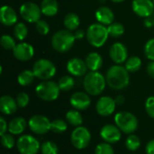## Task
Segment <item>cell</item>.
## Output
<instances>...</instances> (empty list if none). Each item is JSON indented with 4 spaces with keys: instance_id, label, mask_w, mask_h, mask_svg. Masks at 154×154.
Listing matches in <instances>:
<instances>
[{
    "instance_id": "obj_1",
    "label": "cell",
    "mask_w": 154,
    "mask_h": 154,
    "mask_svg": "<svg viewBox=\"0 0 154 154\" xmlns=\"http://www.w3.org/2000/svg\"><path fill=\"white\" fill-rule=\"evenodd\" d=\"M106 84L115 90L125 88L130 82V76L125 67L119 64L113 65L108 69L106 75Z\"/></svg>"
},
{
    "instance_id": "obj_2",
    "label": "cell",
    "mask_w": 154,
    "mask_h": 154,
    "mask_svg": "<svg viewBox=\"0 0 154 154\" xmlns=\"http://www.w3.org/2000/svg\"><path fill=\"white\" fill-rule=\"evenodd\" d=\"M83 86L88 95L98 96L105 90L106 79L98 71H89L85 75Z\"/></svg>"
},
{
    "instance_id": "obj_3",
    "label": "cell",
    "mask_w": 154,
    "mask_h": 154,
    "mask_svg": "<svg viewBox=\"0 0 154 154\" xmlns=\"http://www.w3.org/2000/svg\"><path fill=\"white\" fill-rule=\"evenodd\" d=\"M109 36L107 28L99 23H92L87 30V40L88 43L96 48L102 47Z\"/></svg>"
},
{
    "instance_id": "obj_4",
    "label": "cell",
    "mask_w": 154,
    "mask_h": 154,
    "mask_svg": "<svg viewBox=\"0 0 154 154\" xmlns=\"http://www.w3.org/2000/svg\"><path fill=\"white\" fill-rule=\"evenodd\" d=\"M75 41L74 33H72L71 31L64 29L56 32L52 35L51 45L58 52H67L73 47Z\"/></svg>"
},
{
    "instance_id": "obj_5",
    "label": "cell",
    "mask_w": 154,
    "mask_h": 154,
    "mask_svg": "<svg viewBox=\"0 0 154 154\" xmlns=\"http://www.w3.org/2000/svg\"><path fill=\"white\" fill-rule=\"evenodd\" d=\"M116 125L126 134H134L138 128V119L137 117L127 111L118 112L115 116Z\"/></svg>"
},
{
    "instance_id": "obj_6",
    "label": "cell",
    "mask_w": 154,
    "mask_h": 154,
    "mask_svg": "<svg viewBox=\"0 0 154 154\" xmlns=\"http://www.w3.org/2000/svg\"><path fill=\"white\" fill-rule=\"evenodd\" d=\"M60 89L58 83L51 80H42L35 88L37 97L47 102L56 100L60 96Z\"/></svg>"
},
{
    "instance_id": "obj_7",
    "label": "cell",
    "mask_w": 154,
    "mask_h": 154,
    "mask_svg": "<svg viewBox=\"0 0 154 154\" xmlns=\"http://www.w3.org/2000/svg\"><path fill=\"white\" fill-rule=\"evenodd\" d=\"M56 67L52 61L47 59H40L36 60L32 67L35 77L41 80H49L56 74Z\"/></svg>"
},
{
    "instance_id": "obj_8",
    "label": "cell",
    "mask_w": 154,
    "mask_h": 154,
    "mask_svg": "<svg viewBox=\"0 0 154 154\" xmlns=\"http://www.w3.org/2000/svg\"><path fill=\"white\" fill-rule=\"evenodd\" d=\"M16 147L20 154H37L41 150V144L32 135L24 134L19 137Z\"/></svg>"
},
{
    "instance_id": "obj_9",
    "label": "cell",
    "mask_w": 154,
    "mask_h": 154,
    "mask_svg": "<svg viewBox=\"0 0 154 154\" xmlns=\"http://www.w3.org/2000/svg\"><path fill=\"white\" fill-rule=\"evenodd\" d=\"M70 141L72 145L78 150L86 149L91 141V134L84 126L76 127L70 135Z\"/></svg>"
},
{
    "instance_id": "obj_10",
    "label": "cell",
    "mask_w": 154,
    "mask_h": 154,
    "mask_svg": "<svg viewBox=\"0 0 154 154\" xmlns=\"http://www.w3.org/2000/svg\"><path fill=\"white\" fill-rule=\"evenodd\" d=\"M20 14L22 18L28 23H36L42 14L41 6L32 2H25L20 6Z\"/></svg>"
},
{
    "instance_id": "obj_11",
    "label": "cell",
    "mask_w": 154,
    "mask_h": 154,
    "mask_svg": "<svg viewBox=\"0 0 154 154\" xmlns=\"http://www.w3.org/2000/svg\"><path fill=\"white\" fill-rule=\"evenodd\" d=\"M28 125L32 133L36 134H45L51 131V122L44 116L36 115L30 118Z\"/></svg>"
},
{
    "instance_id": "obj_12",
    "label": "cell",
    "mask_w": 154,
    "mask_h": 154,
    "mask_svg": "<svg viewBox=\"0 0 154 154\" xmlns=\"http://www.w3.org/2000/svg\"><path fill=\"white\" fill-rule=\"evenodd\" d=\"M116 99L112 98L111 97H101L97 104H96V110L97 114L101 116H111L116 110Z\"/></svg>"
},
{
    "instance_id": "obj_13",
    "label": "cell",
    "mask_w": 154,
    "mask_h": 154,
    "mask_svg": "<svg viewBox=\"0 0 154 154\" xmlns=\"http://www.w3.org/2000/svg\"><path fill=\"white\" fill-rule=\"evenodd\" d=\"M100 136L107 143H116L121 140L122 131L114 125H106L100 130Z\"/></svg>"
},
{
    "instance_id": "obj_14",
    "label": "cell",
    "mask_w": 154,
    "mask_h": 154,
    "mask_svg": "<svg viewBox=\"0 0 154 154\" xmlns=\"http://www.w3.org/2000/svg\"><path fill=\"white\" fill-rule=\"evenodd\" d=\"M109 56L116 64H122L128 59V51L122 42H116L112 44L109 49Z\"/></svg>"
},
{
    "instance_id": "obj_15",
    "label": "cell",
    "mask_w": 154,
    "mask_h": 154,
    "mask_svg": "<svg viewBox=\"0 0 154 154\" xmlns=\"http://www.w3.org/2000/svg\"><path fill=\"white\" fill-rule=\"evenodd\" d=\"M134 12L141 17H149L154 11L152 0H134L132 3Z\"/></svg>"
},
{
    "instance_id": "obj_16",
    "label": "cell",
    "mask_w": 154,
    "mask_h": 154,
    "mask_svg": "<svg viewBox=\"0 0 154 154\" xmlns=\"http://www.w3.org/2000/svg\"><path fill=\"white\" fill-rule=\"evenodd\" d=\"M13 54L16 60L21 61H27L33 57L34 49L28 42H20L17 43L13 50Z\"/></svg>"
},
{
    "instance_id": "obj_17",
    "label": "cell",
    "mask_w": 154,
    "mask_h": 154,
    "mask_svg": "<svg viewBox=\"0 0 154 154\" xmlns=\"http://www.w3.org/2000/svg\"><path fill=\"white\" fill-rule=\"evenodd\" d=\"M69 102H70V105L72 106V107H74L75 109H77L79 111L86 110L91 105V99H90L88 94L87 92L85 93V92H81V91H78V92H75L74 94H72L70 97Z\"/></svg>"
},
{
    "instance_id": "obj_18",
    "label": "cell",
    "mask_w": 154,
    "mask_h": 154,
    "mask_svg": "<svg viewBox=\"0 0 154 154\" xmlns=\"http://www.w3.org/2000/svg\"><path fill=\"white\" fill-rule=\"evenodd\" d=\"M88 66L86 61L79 58H72L67 63V70L75 77H81L87 74Z\"/></svg>"
},
{
    "instance_id": "obj_19",
    "label": "cell",
    "mask_w": 154,
    "mask_h": 154,
    "mask_svg": "<svg viewBox=\"0 0 154 154\" xmlns=\"http://www.w3.org/2000/svg\"><path fill=\"white\" fill-rule=\"evenodd\" d=\"M17 14L14 9L9 5H3L0 10V21L5 26H12L17 23Z\"/></svg>"
},
{
    "instance_id": "obj_20",
    "label": "cell",
    "mask_w": 154,
    "mask_h": 154,
    "mask_svg": "<svg viewBox=\"0 0 154 154\" xmlns=\"http://www.w3.org/2000/svg\"><path fill=\"white\" fill-rule=\"evenodd\" d=\"M17 103L12 97L5 95L0 98V111L5 116H11L17 110Z\"/></svg>"
},
{
    "instance_id": "obj_21",
    "label": "cell",
    "mask_w": 154,
    "mask_h": 154,
    "mask_svg": "<svg viewBox=\"0 0 154 154\" xmlns=\"http://www.w3.org/2000/svg\"><path fill=\"white\" fill-rule=\"evenodd\" d=\"M96 18L99 23H102L104 25H109L114 23L115 14L109 7L100 6L96 11Z\"/></svg>"
},
{
    "instance_id": "obj_22",
    "label": "cell",
    "mask_w": 154,
    "mask_h": 154,
    "mask_svg": "<svg viewBox=\"0 0 154 154\" xmlns=\"http://www.w3.org/2000/svg\"><path fill=\"white\" fill-rule=\"evenodd\" d=\"M27 126V122L23 117H14L8 124V132L13 135H19L24 132Z\"/></svg>"
},
{
    "instance_id": "obj_23",
    "label": "cell",
    "mask_w": 154,
    "mask_h": 154,
    "mask_svg": "<svg viewBox=\"0 0 154 154\" xmlns=\"http://www.w3.org/2000/svg\"><path fill=\"white\" fill-rule=\"evenodd\" d=\"M86 64L90 71H98L103 65L102 56L98 52H90L86 57Z\"/></svg>"
},
{
    "instance_id": "obj_24",
    "label": "cell",
    "mask_w": 154,
    "mask_h": 154,
    "mask_svg": "<svg viewBox=\"0 0 154 154\" xmlns=\"http://www.w3.org/2000/svg\"><path fill=\"white\" fill-rule=\"evenodd\" d=\"M40 6L42 14L45 16H54L59 11L57 0H42Z\"/></svg>"
},
{
    "instance_id": "obj_25",
    "label": "cell",
    "mask_w": 154,
    "mask_h": 154,
    "mask_svg": "<svg viewBox=\"0 0 154 154\" xmlns=\"http://www.w3.org/2000/svg\"><path fill=\"white\" fill-rule=\"evenodd\" d=\"M64 26L69 31H76L79 24H80V19L79 15L75 13H69L65 15L64 21H63Z\"/></svg>"
},
{
    "instance_id": "obj_26",
    "label": "cell",
    "mask_w": 154,
    "mask_h": 154,
    "mask_svg": "<svg viewBox=\"0 0 154 154\" xmlns=\"http://www.w3.org/2000/svg\"><path fill=\"white\" fill-rule=\"evenodd\" d=\"M66 120L69 125L76 126V127L81 126V125L83 124L82 116L79 113V111L77 109H72V110L68 111L66 114Z\"/></svg>"
},
{
    "instance_id": "obj_27",
    "label": "cell",
    "mask_w": 154,
    "mask_h": 154,
    "mask_svg": "<svg viewBox=\"0 0 154 154\" xmlns=\"http://www.w3.org/2000/svg\"><path fill=\"white\" fill-rule=\"evenodd\" d=\"M35 78L36 77H35L32 70L25 69V70H23L22 72L19 73V75L17 77V81H18L20 86L26 87V86L31 85L34 81Z\"/></svg>"
},
{
    "instance_id": "obj_28",
    "label": "cell",
    "mask_w": 154,
    "mask_h": 154,
    "mask_svg": "<svg viewBox=\"0 0 154 154\" xmlns=\"http://www.w3.org/2000/svg\"><path fill=\"white\" fill-rule=\"evenodd\" d=\"M125 67L128 72H136L142 67V60L137 56H132L126 60Z\"/></svg>"
},
{
    "instance_id": "obj_29",
    "label": "cell",
    "mask_w": 154,
    "mask_h": 154,
    "mask_svg": "<svg viewBox=\"0 0 154 154\" xmlns=\"http://www.w3.org/2000/svg\"><path fill=\"white\" fill-rule=\"evenodd\" d=\"M107 30H108L109 36H111L113 38H119L125 32L124 25L117 22H114L111 24H109L107 27Z\"/></svg>"
},
{
    "instance_id": "obj_30",
    "label": "cell",
    "mask_w": 154,
    "mask_h": 154,
    "mask_svg": "<svg viewBox=\"0 0 154 154\" xmlns=\"http://www.w3.org/2000/svg\"><path fill=\"white\" fill-rule=\"evenodd\" d=\"M125 147L128 151L135 152L141 147V140L135 134H129L127 139L125 140Z\"/></svg>"
},
{
    "instance_id": "obj_31",
    "label": "cell",
    "mask_w": 154,
    "mask_h": 154,
    "mask_svg": "<svg viewBox=\"0 0 154 154\" xmlns=\"http://www.w3.org/2000/svg\"><path fill=\"white\" fill-rule=\"evenodd\" d=\"M13 32H14V37L17 40L23 41L28 35V29H27V26L25 25V23H17L14 25V27Z\"/></svg>"
},
{
    "instance_id": "obj_32",
    "label": "cell",
    "mask_w": 154,
    "mask_h": 154,
    "mask_svg": "<svg viewBox=\"0 0 154 154\" xmlns=\"http://www.w3.org/2000/svg\"><path fill=\"white\" fill-rule=\"evenodd\" d=\"M75 84V80L70 76H63L59 79L58 85L61 91H69L70 90Z\"/></svg>"
},
{
    "instance_id": "obj_33",
    "label": "cell",
    "mask_w": 154,
    "mask_h": 154,
    "mask_svg": "<svg viewBox=\"0 0 154 154\" xmlns=\"http://www.w3.org/2000/svg\"><path fill=\"white\" fill-rule=\"evenodd\" d=\"M67 128H68V125L62 119H55L51 122V131H52L55 134H62L67 130Z\"/></svg>"
},
{
    "instance_id": "obj_34",
    "label": "cell",
    "mask_w": 154,
    "mask_h": 154,
    "mask_svg": "<svg viewBox=\"0 0 154 154\" xmlns=\"http://www.w3.org/2000/svg\"><path fill=\"white\" fill-rule=\"evenodd\" d=\"M41 152L42 154H58L59 148L55 143L47 141L41 145Z\"/></svg>"
},
{
    "instance_id": "obj_35",
    "label": "cell",
    "mask_w": 154,
    "mask_h": 154,
    "mask_svg": "<svg viewBox=\"0 0 154 154\" xmlns=\"http://www.w3.org/2000/svg\"><path fill=\"white\" fill-rule=\"evenodd\" d=\"M0 42H1L2 47H3L5 50H12V51L14 49V47H15L16 44H17V43L15 42L14 38H13L12 36L7 35V34L2 35L1 40H0Z\"/></svg>"
},
{
    "instance_id": "obj_36",
    "label": "cell",
    "mask_w": 154,
    "mask_h": 154,
    "mask_svg": "<svg viewBox=\"0 0 154 154\" xmlns=\"http://www.w3.org/2000/svg\"><path fill=\"white\" fill-rule=\"evenodd\" d=\"M95 154H115V151L110 143H101L97 145L95 149Z\"/></svg>"
},
{
    "instance_id": "obj_37",
    "label": "cell",
    "mask_w": 154,
    "mask_h": 154,
    "mask_svg": "<svg viewBox=\"0 0 154 154\" xmlns=\"http://www.w3.org/2000/svg\"><path fill=\"white\" fill-rule=\"evenodd\" d=\"M1 143L2 146L5 149H12L14 148L15 142H14V138L12 134H5L3 135H1Z\"/></svg>"
},
{
    "instance_id": "obj_38",
    "label": "cell",
    "mask_w": 154,
    "mask_h": 154,
    "mask_svg": "<svg viewBox=\"0 0 154 154\" xmlns=\"http://www.w3.org/2000/svg\"><path fill=\"white\" fill-rule=\"evenodd\" d=\"M144 55L150 60L154 61V38L150 39L144 46Z\"/></svg>"
},
{
    "instance_id": "obj_39",
    "label": "cell",
    "mask_w": 154,
    "mask_h": 154,
    "mask_svg": "<svg viewBox=\"0 0 154 154\" xmlns=\"http://www.w3.org/2000/svg\"><path fill=\"white\" fill-rule=\"evenodd\" d=\"M35 28H36V31L42 35H46L50 32V25L44 20L40 19L38 22H36L35 23Z\"/></svg>"
},
{
    "instance_id": "obj_40",
    "label": "cell",
    "mask_w": 154,
    "mask_h": 154,
    "mask_svg": "<svg viewBox=\"0 0 154 154\" xmlns=\"http://www.w3.org/2000/svg\"><path fill=\"white\" fill-rule=\"evenodd\" d=\"M16 103H17V106L18 107L20 108H24L27 106V105L29 104V101H30V97L28 96L27 93L25 92H20L17 97H16Z\"/></svg>"
},
{
    "instance_id": "obj_41",
    "label": "cell",
    "mask_w": 154,
    "mask_h": 154,
    "mask_svg": "<svg viewBox=\"0 0 154 154\" xmlns=\"http://www.w3.org/2000/svg\"><path fill=\"white\" fill-rule=\"evenodd\" d=\"M145 110L150 117L154 118V96L147 98L145 102Z\"/></svg>"
},
{
    "instance_id": "obj_42",
    "label": "cell",
    "mask_w": 154,
    "mask_h": 154,
    "mask_svg": "<svg viewBox=\"0 0 154 154\" xmlns=\"http://www.w3.org/2000/svg\"><path fill=\"white\" fill-rule=\"evenodd\" d=\"M0 128H1V135L6 134V132L8 130V125L3 116L0 117Z\"/></svg>"
},
{
    "instance_id": "obj_43",
    "label": "cell",
    "mask_w": 154,
    "mask_h": 154,
    "mask_svg": "<svg viewBox=\"0 0 154 154\" xmlns=\"http://www.w3.org/2000/svg\"><path fill=\"white\" fill-rule=\"evenodd\" d=\"M146 154H154V139L148 142L145 147Z\"/></svg>"
},
{
    "instance_id": "obj_44",
    "label": "cell",
    "mask_w": 154,
    "mask_h": 154,
    "mask_svg": "<svg viewBox=\"0 0 154 154\" xmlns=\"http://www.w3.org/2000/svg\"><path fill=\"white\" fill-rule=\"evenodd\" d=\"M146 70H147V73L148 75L154 79V61H151L148 63L147 65V68H146Z\"/></svg>"
},
{
    "instance_id": "obj_45",
    "label": "cell",
    "mask_w": 154,
    "mask_h": 154,
    "mask_svg": "<svg viewBox=\"0 0 154 154\" xmlns=\"http://www.w3.org/2000/svg\"><path fill=\"white\" fill-rule=\"evenodd\" d=\"M74 36L76 38V40H79V39H82L84 38L85 36V31L82 30V29H77L74 32Z\"/></svg>"
},
{
    "instance_id": "obj_46",
    "label": "cell",
    "mask_w": 154,
    "mask_h": 154,
    "mask_svg": "<svg viewBox=\"0 0 154 154\" xmlns=\"http://www.w3.org/2000/svg\"><path fill=\"white\" fill-rule=\"evenodd\" d=\"M116 104H118V105H122V104L125 103V97H124L123 96H118V97H116Z\"/></svg>"
},
{
    "instance_id": "obj_47",
    "label": "cell",
    "mask_w": 154,
    "mask_h": 154,
    "mask_svg": "<svg viewBox=\"0 0 154 154\" xmlns=\"http://www.w3.org/2000/svg\"><path fill=\"white\" fill-rule=\"evenodd\" d=\"M112 2H114V3H122V2H124L125 0H111Z\"/></svg>"
},
{
    "instance_id": "obj_48",
    "label": "cell",
    "mask_w": 154,
    "mask_h": 154,
    "mask_svg": "<svg viewBox=\"0 0 154 154\" xmlns=\"http://www.w3.org/2000/svg\"><path fill=\"white\" fill-rule=\"evenodd\" d=\"M152 2H153V5H154V0H152Z\"/></svg>"
},
{
    "instance_id": "obj_49",
    "label": "cell",
    "mask_w": 154,
    "mask_h": 154,
    "mask_svg": "<svg viewBox=\"0 0 154 154\" xmlns=\"http://www.w3.org/2000/svg\"><path fill=\"white\" fill-rule=\"evenodd\" d=\"M153 25H154V19H153Z\"/></svg>"
}]
</instances>
